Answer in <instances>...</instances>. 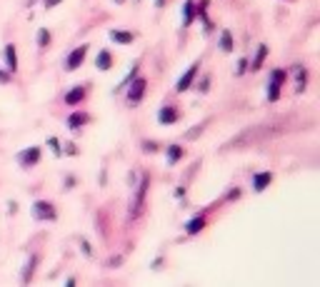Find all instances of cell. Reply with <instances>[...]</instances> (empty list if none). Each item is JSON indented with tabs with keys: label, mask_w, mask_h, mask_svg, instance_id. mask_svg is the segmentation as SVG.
Wrapping results in <instances>:
<instances>
[{
	"label": "cell",
	"mask_w": 320,
	"mask_h": 287,
	"mask_svg": "<svg viewBox=\"0 0 320 287\" xmlns=\"http://www.w3.org/2000/svg\"><path fill=\"white\" fill-rule=\"evenodd\" d=\"M205 225H208V220H205V215H195V217H190L188 223H185V235H200L203 230H205Z\"/></svg>",
	"instance_id": "obj_16"
},
{
	"label": "cell",
	"mask_w": 320,
	"mask_h": 287,
	"mask_svg": "<svg viewBox=\"0 0 320 287\" xmlns=\"http://www.w3.org/2000/svg\"><path fill=\"white\" fill-rule=\"evenodd\" d=\"M198 73H200V60H195L190 68L175 80V93H185V90H190L193 87V82H195V78H198Z\"/></svg>",
	"instance_id": "obj_7"
},
{
	"label": "cell",
	"mask_w": 320,
	"mask_h": 287,
	"mask_svg": "<svg viewBox=\"0 0 320 287\" xmlns=\"http://www.w3.org/2000/svg\"><path fill=\"white\" fill-rule=\"evenodd\" d=\"M58 3H63V0H43V5H45V10H53Z\"/></svg>",
	"instance_id": "obj_34"
},
{
	"label": "cell",
	"mask_w": 320,
	"mask_h": 287,
	"mask_svg": "<svg viewBox=\"0 0 320 287\" xmlns=\"http://www.w3.org/2000/svg\"><path fill=\"white\" fill-rule=\"evenodd\" d=\"M285 80H288V70H285V68L270 70L268 87H265V100H268V102H278V100H280V90H283Z\"/></svg>",
	"instance_id": "obj_1"
},
{
	"label": "cell",
	"mask_w": 320,
	"mask_h": 287,
	"mask_svg": "<svg viewBox=\"0 0 320 287\" xmlns=\"http://www.w3.org/2000/svg\"><path fill=\"white\" fill-rule=\"evenodd\" d=\"M138 70H140V62H133V65H130V70H128V75H125L123 80H118V85H115V93L120 90V87H125L128 82H130V80L138 75Z\"/></svg>",
	"instance_id": "obj_24"
},
{
	"label": "cell",
	"mask_w": 320,
	"mask_h": 287,
	"mask_svg": "<svg viewBox=\"0 0 320 287\" xmlns=\"http://www.w3.org/2000/svg\"><path fill=\"white\" fill-rule=\"evenodd\" d=\"M175 197L180 200V197H185V187H175Z\"/></svg>",
	"instance_id": "obj_37"
},
{
	"label": "cell",
	"mask_w": 320,
	"mask_h": 287,
	"mask_svg": "<svg viewBox=\"0 0 320 287\" xmlns=\"http://www.w3.org/2000/svg\"><path fill=\"white\" fill-rule=\"evenodd\" d=\"M140 147H143V152H148V155H153V152H158V150H160V145H158V143H153V140H143V143H140Z\"/></svg>",
	"instance_id": "obj_26"
},
{
	"label": "cell",
	"mask_w": 320,
	"mask_h": 287,
	"mask_svg": "<svg viewBox=\"0 0 320 287\" xmlns=\"http://www.w3.org/2000/svg\"><path fill=\"white\" fill-rule=\"evenodd\" d=\"M40 158H43V147L40 145H30V147H23L15 155V160H18V165L23 167V170H33L38 163H40Z\"/></svg>",
	"instance_id": "obj_5"
},
{
	"label": "cell",
	"mask_w": 320,
	"mask_h": 287,
	"mask_svg": "<svg viewBox=\"0 0 320 287\" xmlns=\"http://www.w3.org/2000/svg\"><path fill=\"white\" fill-rule=\"evenodd\" d=\"M165 5V0H155V8H163Z\"/></svg>",
	"instance_id": "obj_39"
},
{
	"label": "cell",
	"mask_w": 320,
	"mask_h": 287,
	"mask_svg": "<svg viewBox=\"0 0 320 287\" xmlns=\"http://www.w3.org/2000/svg\"><path fill=\"white\" fill-rule=\"evenodd\" d=\"M85 98H88V87H85V85H73L70 90L63 95V102H65L68 107H78Z\"/></svg>",
	"instance_id": "obj_10"
},
{
	"label": "cell",
	"mask_w": 320,
	"mask_h": 287,
	"mask_svg": "<svg viewBox=\"0 0 320 287\" xmlns=\"http://www.w3.org/2000/svg\"><path fill=\"white\" fill-rule=\"evenodd\" d=\"M38 262H40V257L33 252V255H28V262L23 265V272H20V282L23 285H30L33 282V275H35V270H38Z\"/></svg>",
	"instance_id": "obj_12"
},
{
	"label": "cell",
	"mask_w": 320,
	"mask_h": 287,
	"mask_svg": "<svg viewBox=\"0 0 320 287\" xmlns=\"http://www.w3.org/2000/svg\"><path fill=\"white\" fill-rule=\"evenodd\" d=\"M238 197H243V190L240 187H230L228 195H225V200H238Z\"/></svg>",
	"instance_id": "obj_31"
},
{
	"label": "cell",
	"mask_w": 320,
	"mask_h": 287,
	"mask_svg": "<svg viewBox=\"0 0 320 287\" xmlns=\"http://www.w3.org/2000/svg\"><path fill=\"white\" fill-rule=\"evenodd\" d=\"M108 38H110L113 42H118V45H133V42H135V33H130V30H118V28H113V30L108 33Z\"/></svg>",
	"instance_id": "obj_17"
},
{
	"label": "cell",
	"mask_w": 320,
	"mask_h": 287,
	"mask_svg": "<svg viewBox=\"0 0 320 287\" xmlns=\"http://www.w3.org/2000/svg\"><path fill=\"white\" fill-rule=\"evenodd\" d=\"M35 42H38V48H40V50H45V48L50 45V30H48V28H38Z\"/></svg>",
	"instance_id": "obj_23"
},
{
	"label": "cell",
	"mask_w": 320,
	"mask_h": 287,
	"mask_svg": "<svg viewBox=\"0 0 320 287\" xmlns=\"http://www.w3.org/2000/svg\"><path fill=\"white\" fill-rule=\"evenodd\" d=\"M88 48H90V45H85V42H83V45L73 48V50L65 55V62H63V65H65V70H68V73H75L80 65L85 62V58H88Z\"/></svg>",
	"instance_id": "obj_6"
},
{
	"label": "cell",
	"mask_w": 320,
	"mask_h": 287,
	"mask_svg": "<svg viewBox=\"0 0 320 287\" xmlns=\"http://www.w3.org/2000/svg\"><path fill=\"white\" fill-rule=\"evenodd\" d=\"M265 58H268V45H265V42H260V45L255 48V55H253V60L248 62V70H250V73H258V70L263 68Z\"/></svg>",
	"instance_id": "obj_13"
},
{
	"label": "cell",
	"mask_w": 320,
	"mask_h": 287,
	"mask_svg": "<svg viewBox=\"0 0 320 287\" xmlns=\"http://www.w3.org/2000/svg\"><path fill=\"white\" fill-rule=\"evenodd\" d=\"M128 87V95H125V100H128V105L130 107H138L140 102H143V98H145V87H148V80L143 78V75H135L130 82L125 85Z\"/></svg>",
	"instance_id": "obj_2"
},
{
	"label": "cell",
	"mask_w": 320,
	"mask_h": 287,
	"mask_svg": "<svg viewBox=\"0 0 320 287\" xmlns=\"http://www.w3.org/2000/svg\"><path fill=\"white\" fill-rule=\"evenodd\" d=\"M95 68L103 70V73H108V70L113 68V53H110L108 48H103V50L98 53V58H95Z\"/></svg>",
	"instance_id": "obj_20"
},
{
	"label": "cell",
	"mask_w": 320,
	"mask_h": 287,
	"mask_svg": "<svg viewBox=\"0 0 320 287\" xmlns=\"http://www.w3.org/2000/svg\"><path fill=\"white\" fill-rule=\"evenodd\" d=\"M48 147L53 150V155H55V158H63V147H60V140H58V138L50 135V138H48Z\"/></svg>",
	"instance_id": "obj_25"
},
{
	"label": "cell",
	"mask_w": 320,
	"mask_h": 287,
	"mask_svg": "<svg viewBox=\"0 0 320 287\" xmlns=\"http://www.w3.org/2000/svg\"><path fill=\"white\" fill-rule=\"evenodd\" d=\"M270 183H273V172H270V170H263V172H255V175H253V190H255V192L268 190Z\"/></svg>",
	"instance_id": "obj_15"
},
{
	"label": "cell",
	"mask_w": 320,
	"mask_h": 287,
	"mask_svg": "<svg viewBox=\"0 0 320 287\" xmlns=\"http://www.w3.org/2000/svg\"><path fill=\"white\" fill-rule=\"evenodd\" d=\"M248 62H250L248 58H240V60H238V65H235V75H245V73H248Z\"/></svg>",
	"instance_id": "obj_28"
},
{
	"label": "cell",
	"mask_w": 320,
	"mask_h": 287,
	"mask_svg": "<svg viewBox=\"0 0 320 287\" xmlns=\"http://www.w3.org/2000/svg\"><path fill=\"white\" fill-rule=\"evenodd\" d=\"M178 120H180V107H178V105H170V102H168V105H163V107L158 110V123H160V125L168 127V125H175Z\"/></svg>",
	"instance_id": "obj_9"
},
{
	"label": "cell",
	"mask_w": 320,
	"mask_h": 287,
	"mask_svg": "<svg viewBox=\"0 0 320 287\" xmlns=\"http://www.w3.org/2000/svg\"><path fill=\"white\" fill-rule=\"evenodd\" d=\"M200 132H203V125H193V130H188V132H185V140H195Z\"/></svg>",
	"instance_id": "obj_30"
},
{
	"label": "cell",
	"mask_w": 320,
	"mask_h": 287,
	"mask_svg": "<svg viewBox=\"0 0 320 287\" xmlns=\"http://www.w3.org/2000/svg\"><path fill=\"white\" fill-rule=\"evenodd\" d=\"M90 120H93L90 113H85V110H73V113L65 118V125H68L70 132H78V130H83L85 125H88Z\"/></svg>",
	"instance_id": "obj_8"
},
{
	"label": "cell",
	"mask_w": 320,
	"mask_h": 287,
	"mask_svg": "<svg viewBox=\"0 0 320 287\" xmlns=\"http://www.w3.org/2000/svg\"><path fill=\"white\" fill-rule=\"evenodd\" d=\"M118 265H123V255H115V257H110L108 267H118Z\"/></svg>",
	"instance_id": "obj_33"
},
{
	"label": "cell",
	"mask_w": 320,
	"mask_h": 287,
	"mask_svg": "<svg viewBox=\"0 0 320 287\" xmlns=\"http://www.w3.org/2000/svg\"><path fill=\"white\" fill-rule=\"evenodd\" d=\"M73 185H75V178L68 175V178H65V190H73Z\"/></svg>",
	"instance_id": "obj_35"
},
{
	"label": "cell",
	"mask_w": 320,
	"mask_h": 287,
	"mask_svg": "<svg viewBox=\"0 0 320 287\" xmlns=\"http://www.w3.org/2000/svg\"><path fill=\"white\" fill-rule=\"evenodd\" d=\"M180 15H183V28H190L195 20V0H185L183 8H180Z\"/></svg>",
	"instance_id": "obj_19"
},
{
	"label": "cell",
	"mask_w": 320,
	"mask_h": 287,
	"mask_svg": "<svg viewBox=\"0 0 320 287\" xmlns=\"http://www.w3.org/2000/svg\"><path fill=\"white\" fill-rule=\"evenodd\" d=\"M195 18L203 20L205 33H213V23H210V18H208V0H200V3H195Z\"/></svg>",
	"instance_id": "obj_21"
},
{
	"label": "cell",
	"mask_w": 320,
	"mask_h": 287,
	"mask_svg": "<svg viewBox=\"0 0 320 287\" xmlns=\"http://www.w3.org/2000/svg\"><path fill=\"white\" fill-rule=\"evenodd\" d=\"M63 285H65V287H73V285H75V277H65V282H63Z\"/></svg>",
	"instance_id": "obj_38"
},
{
	"label": "cell",
	"mask_w": 320,
	"mask_h": 287,
	"mask_svg": "<svg viewBox=\"0 0 320 287\" xmlns=\"http://www.w3.org/2000/svg\"><path fill=\"white\" fill-rule=\"evenodd\" d=\"M113 3H118V5H120V3H125V0H113Z\"/></svg>",
	"instance_id": "obj_40"
},
{
	"label": "cell",
	"mask_w": 320,
	"mask_h": 287,
	"mask_svg": "<svg viewBox=\"0 0 320 287\" xmlns=\"http://www.w3.org/2000/svg\"><path fill=\"white\" fill-rule=\"evenodd\" d=\"M3 58H5V70H8L10 75H15V73H18V48L13 45V42H8V45H5Z\"/></svg>",
	"instance_id": "obj_14"
},
{
	"label": "cell",
	"mask_w": 320,
	"mask_h": 287,
	"mask_svg": "<svg viewBox=\"0 0 320 287\" xmlns=\"http://www.w3.org/2000/svg\"><path fill=\"white\" fill-rule=\"evenodd\" d=\"M218 48L223 50V53H233V48H235V40H233V33L225 28V30H220V35H218Z\"/></svg>",
	"instance_id": "obj_22"
},
{
	"label": "cell",
	"mask_w": 320,
	"mask_h": 287,
	"mask_svg": "<svg viewBox=\"0 0 320 287\" xmlns=\"http://www.w3.org/2000/svg\"><path fill=\"white\" fill-rule=\"evenodd\" d=\"M8 212H10V215H15V212H18V205H15V203H13V200H10V203H8Z\"/></svg>",
	"instance_id": "obj_36"
},
{
	"label": "cell",
	"mask_w": 320,
	"mask_h": 287,
	"mask_svg": "<svg viewBox=\"0 0 320 287\" xmlns=\"http://www.w3.org/2000/svg\"><path fill=\"white\" fill-rule=\"evenodd\" d=\"M80 250H83L85 257H93V247H90V242L85 240V237H80Z\"/></svg>",
	"instance_id": "obj_29"
},
{
	"label": "cell",
	"mask_w": 320,
	"mask_h": 287,
	"mask_svg": "<svg viewBox=\"0 0 320 287\" xmlns=\"http://www.w3.org/2000/svg\"><path fill=\"white\" fill-rule=\"evenodd\" d=\"M30 215L38 223H55L58 220V210L50 200H35L33 207H30Z\"/></svg>",
	"instance_id": "obj_3"
},
{
	"label": "cell",
	"mask_w": 320,
	"mask_h": 287,
	"mask_svg": "<svg viewBox=\"0 0 320 287\" xmlns=\"http://www.w3.org/2000/svg\"><path fill=\"white\" fill-rule=\"evenodd\" d=\"M183 158H185V147H183V145L173 143V145H168V147H165V165H168V167L178 165Z\"/></svg>",
	"instance_id": "obj_11"
},
{
	"label": "cell",
	"mask_w": 320,
	"mask_h": 287,
	"mask_svg": "<svg viewBox=\"0 0 320 287\" xmlns=\"http://www.w3.org/2000/svg\"><path fill=\"white\" fill-rule=\"evenodd\" d=\"M13 80V75L8 73V70H3V68H0V85H8Z\"/></svg>",
	"instance_id": "obj_32"
},
{
	"label": "cell",
	"mask_w": 320,
	"mask_h": 287,
	"mask_svg": "<svg viewBox=\"0 0 320 287\" xmlns=\"http://www.w3.org/2000/svg\"><path fill=\"white\" fill-rule=\"evenodd\" d=\"M288 73L295 75V93H303V90H305V85H308V70L303 68V65H293Z\"/></svg>",
	"instance_id": "obj_18"
},
{
	"label": "cell",
	"mask_w": 320,
	"mask_h": 287,
	"mask_svg": "<svg viewBox=\"0 0 320 287\" xmlns=\"http://www.w3.org/2000/svg\"><path fill=\"white\" fill-rule=\"evenodd\" d=\"M148 183H150V178H148V172H140V183L135 185L133 183V200H130V220L138 217L140 212V205L145 200V192H148Z\"/></svg>",
	"instance_id": "obj_4"
},
{
	"label": "cell",
	"mask_w": 320,
	"mask_h": 287,
	"mask_svg": "<svg viewBox=\"0 0 320 287\" xmlns=\"http://www.w3.org/2000/svg\"><path fill=\"white\" fill-rule=\"evenodd\" d=\"M193 85H195V90H198V93L205 95V93L210 90V75H203V80H200V82H193Z\"/></svg>",
	"instance_id": "obj_27"
}]
</instances>
